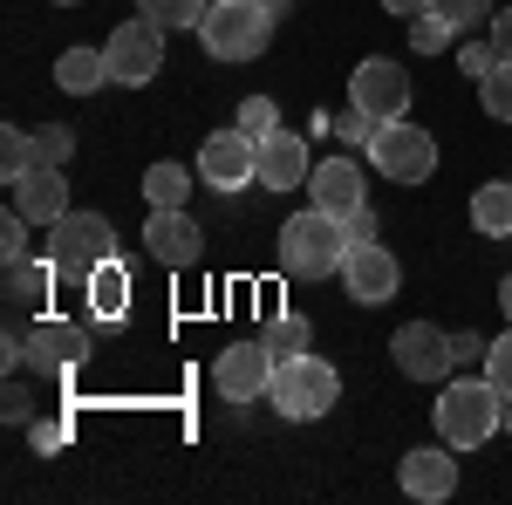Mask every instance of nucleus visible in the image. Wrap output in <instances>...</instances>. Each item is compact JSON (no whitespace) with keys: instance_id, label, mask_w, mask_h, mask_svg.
I'll return each mask as SVG.
<instances>
[{"instance_id":"nucleus-1","label":"nucleus","mask_w":512,"mask_h":505,"mask_svg":"<svg viewBox=\"0 0 512 505\" xmlns=\"http://www.w3.org/2000/svg\"><path fill=\"white\" fill-rule=\"evenodd\" d=\"M499 410H506V389L492 376H458V383L437 389V403H431L437 437L451 451H478L485 437H499Z\"/></svg>"},{"instance_id":"nucleus-2","label":"nucleus","mask_w":512,"mask_h":505,"mask_svg":"<svg viewBox=\"0 0 512 505\" xmlns=\"http://www.w3.org/2000/svg\"><path fill=\"white\" fill-rule=\"evenodd\" d=\"M349 260V226L335 219V212H294L287 226H280V273H294V280H328V273H342Z\"/></svg>"},{"instance_id":"nucleus-3","label":"nucleus","mask_w":512,"mask_h":505,"mask_svg":"<svg viewBox=\"0 0 512 505\" xmlns=\"http://www.w3.org/2000/svg\"><path fill=\"white\" fill-rule=\"evenodd\" d=\"M267 403H274L287 424H315V417H328V410L342 403V369H335V362H321L315 349H308V355H287V362H274Z\"/></svg>"},{"instance_id":"nucleus-4","label":"nucleus","mask_w":512,"mask_h":505,"mask_svg":"<svg viewBox=\"0 0 512 505\" xmlns=\"http://www.w3.org/2000/svg\"><path fill=\"white\" fill-rule=\"evenodd\" d=\"M274 28L280 21L260 0H212L205 21H198V41H205L212 62H260L274 48Z\"/></svg>"},{"instance_id":"nucleus-5","label":"nucleus","mask_w":512,"mask_h":505,"mask_svg":"<svg viewBox=\"0 0 512 505\" xmlns=\"http://www.w3.org/2000/svg\"><path fill=\"white\" fill-rule=\"evenodd\" d=\"M41 253L55 260L62 280H89L103 260H117V233H110L103 212H76V205H69L55 226H41Z\"/></svg>"},{"instance_id":"nucleus-6","label":"nucleus","mask_w":512,"mask_h":505,"mask_svg":"<svg viewBox=\"0 0 512 505\" xmlns=\"http://www.w3.org/2000/svg\"><path fill=\"white\" fill-rule=\"evenodd\" d=\"M369 164L390 178V185H424L437 171V137L424 123L396 117V123H376V137H369Z\"/></svg>"},{"instance_id":"nucleus-7","label":"nucleus","mask_w":512,"mask_h":505,"mask_svg":"<svg viewBox=\"0 0 512 505\" xmlns=\"http://www.w3.org/2000/svg\"><path fill=\"white\" fill-rule=\"evenodd\" d=\"M103 55H110V82H123V89H151V76L164 69V21H151V14L123 21L117 35L103 41Z\"/></svg>"},{"instance_id":"nucleus-8","label":"nucleus","mask_w":512,"mask_h":505,"mask_svg":"<svg viewBox=\"0 0 512 505\" xmlns=\"http://www.w3.org/2000/svg\"><path fill=\"white\" fill-rule=\"evenodd\" d=\"M198 185H212V192H246V185H260V137H246V130H212L205 137V151H198Z\"/></svg>"},{"instance_id":"nucleus-9","label":"nucleus","mask_w":512,"mask_h":505,"mask_svg":"<svg viewBox=\"0 0 512 505\" xmlns=\"http://www.w3.org/2000/svg\"><path fill=\"white\" fill-rule=\"evenodd\" d=\"M390 355H396V369H403L410 383H451V369H458L451 328H437V321H403L390 335Z\"/></svg>"},{"instance_id":"nucleus-10","label":"nucleus","mask_w":512,"mask_h":505,"mask_svg":"<svg viewBox=\"0 0 512 505\" xmlns=\"http://www.w3.org/2000/svg\"><path fill=\"white\" fill-rule=\"evenodd\" d=\"M349 103H355V110H369L376 123L410 117V76H403V62H390V55H369V62H355Z\"/></svg>"},{"instance_id":"nucleus-11","label":"nucleus","mask_w":512,"mask_h":505,"mask_svg":"<svg viewBox=\"0 0 512 505\" xmlns=\"http://www.w3.org/2000/svg\"><path fill=\"white\" fill-rule=\"evenodd\" d=\"M342 287H349V301H362V308H383V301H396V287H403V260H396L383 239L349 246V260H342Z\"/></svg>"},{"instance_id":"nucleus-12","label":"nucleus","mask_w":512,"mask_h":505,"mask_svg":"<svg viewBox=\"0 0 512 505\" xmlns=\"http://www.w3.org/2000/svg\"><path fill=\"white\" fill-rule=\"evenodd\" d=\"M274 383V349L253 335V342H233V349L212 362V389L226 396V403H260Z\"/></svg>"},{"instance_id":"nucleus-13","label":"nucleus","mask_w":512,"mask_h":505,"mask_svg":"<svg viewBox=\"0 0 512 505\" xmlns=\"http://www.w3.org/2000/svg\"><path fill=\"white\" fill-rule=\"evenodd\" d=\"M396 485H403V499H451L458 492V458H451V444L437 437V444H417V451H403L396 458Z\"/></svg>"},{"instance_id":"nucleus-14","label":"nucleus","mask_w":512,"mask_h":505,"mask_svg":"<svg viewBox=\"0 0 512 505\" xmlns=\"http://www.w3.org/2000/svg\"><path fill=\"white\" fill-rule=\"evenodd\" d=\"M144 253H151L158 267H192L198 253H205V233H198V219L185 205H151V219H144Z\"/></svg>"},{"instance_id":"nucleus-15","label":"nucleus","mask_w":512,"mask_h":505,"mask_svg":"<svg viewBox=\"0 0 512 505\" xmlns=\"http://www.w3.org/2000/svg\"><path fill=\"white\" fill-rule=\"evenodd\" d=\"M308 192H315L321 212L349 219V212L369 205V178H362V164H355V157H321L315 171H308Z\"/></svg>"},{"instance_id":"nucleus-16","label":"nucleus","mask_w":512,"mask_h":505,"mask_svg":"<svg viewBox=\"0 0 512 505\" xmlns=\"http://www.w3.org/2000/svg\"><path fill=\"white\" fill-rule=\"evenodd\" d=\"M82 355H89V328H82V321L41 314L35 328H28V362H35V369H76Z\"/></svg>"},{"instance_id":"nucleus-17","label":"nucleus","mask_w":512,"mask_h":505,"mask_svg":"<svg viewBox=\"0 0 512 505\" xmlns=\"http://www.w3.org/2000/svg\"><path fill=\"white\" fill-rule=\"evenodd\" d=\"M7 185H14V205H21L35 226H55V219L69 212V178H62V164H35V171L7 178Z\"/></svg>"},{"instance_id":"nucleus-18","label":"nucleus","mask_w":512,"mask_h":505,"mask_svg":"<svg viewBox=\"0 0 512 505\" xmlns=\"http://www.w3.org/2000/svg\"><path fill=\"white\" fill-rule=\"evenodd\" d=\"M308 144L294 137V130H274V137H260V192H294V185H308Z\"/></svg>"},{"instance_id":"nucleus-19","label":"nucleus","mask_w":512,"mask_h":505,"mask_svg":"<svg viewBox=\"0 0 512 505\" xmlns=\"http://www.w3.org/2000/svg\"><path fill=\"white\" fill-rule=\"evenodd\" d=\"M82 287H89V314L96 321H123L130 314V273H123V260H103Z\"/></svg>"},{"instance_id":"nucleus-20","label":"nucleus","mask_w":512,"mask_h":505,"mask_svg":"<svg viewBox=\"0 0 512 505\" xmlns=\"http://www.w3.org/2000/svg\"><path fill=\"white\" fill-rule=\"evenodd\" d=\"M472 226L478 239H512V178H492L472 192Z\"/></svg>"},{"instance_id":"nucleus-21","label":"nucleus","mask_w":512,"mask_h":505,"mask_svg":"<svg viewBox=\"0 0 512 505\" xmlns=\"http://www.w3.org/2000/svg\"><path fill=\"white\" fill-rule=\"evenodd\" d=\"M198 192V164H178V157H158L144 171V205H185Z\"/></svg>"},{"instance_id":"nucleus-22","label":"nucleus","mask_w":512,"mask_h":505,"mask_svg":"<svg viewBox=\"0 0 512 505\" xmlns=\"http://www.w3.org/2000/svg\"><path fill=\"white\" fill-rule=\"evenodd\" d=\"M55 82H62L69 96H96V89L110 82V55H103V48H69V55L55 62Z\"/></svg>"},{"instance_id":"nucleus-23","label":"nucleus","mask_w":512,"mask_h":505,"mask_svg":"<svg viewBox=\"0 0 512 505\" xmlns=\"http://www.w3.org/2000/svg\"><path fill=\"white\" fill-rule=\"evenodd\" d=\"M0 287H7V301H14V308H35L41 294H48V287H55V260H48V253H28V260H7V280H0Z\"/></svg>"},{"instance_id":"nucleus-24","label":"nucleus","mask_w":512,"mask_h":505,"mask_svg":"<svg viewBox=\"0 0 512 505\" xmlns=\"http://www.w3.org/2000/svg\"><path fill=\"white\" fill-rule=\"evenodd\" d=\"M260 342L274 349V362H287V355H308V349H315V328H308L301 314H274V321L260 328Z\"/></svg>"},{"instance_id":"nucleus-25","label":"nucleus","mask_w":512,"mask_h":505,"mask_svg":"<svg viewBox=\"0 0 512 505\" xmlns=\"http://www.w3.org/2000/svg\"><path fill=\"white\" fill-rule=\"evenodd\" d=\"M451 41H458V28H451V21H444L437 7H424V14H410V48H417V55H444Z\"/></svg>"},{"instance_id":"nucleus-26","label":"nucleus","mask_w":512,"mask_h":505,"mask_svg":"<svg viewBox=\"0 0 512 505\" xmlns=\"http://www.w3.org/2000/svg\"><path fill=\"white\" fill-rule=\"evenodd\" d=\"M41 151H35V130H0V178H21L35 171Z\"/></svg>"},{"instance_id":"nucleus-27","label":"nucleus","mask_w":512,"mask_h":505,"mask_svg":"<svg viewBox=\"0 0 512 505\" xmlns=\"http://www.w3.org/2000/svg\"><path fill=\"white\" fill-rule=\"evenodd\" d=\"M205 7H212V0H137V14H151V21H164V28H198Z\"/></svg>"},{"instance_id":"nucleus-28","label":"nucleus","mask_w":512,"mask_h":505,"mask_svg":"<svg viewBox=\"0 0 512 505\" xmlns=\"http://www.w3.org/2000/svg\"><path fill=\"white\" fill-rule=\"evenodd\" d=\"M478 103H485V117H492V123H512V62H499L492 76L478 82Z\"/></svg>"},{"instance_id":"nucleus-29","label":"nucleus","mask_w":512,"mask_h":505,"mask_svg":"<svg viewBox=\"0 0 512 505\" xmlns=\"http://www.w3.org/2000/svg\"><path fill=\"white\" fill-rule=\"evenodd\" d=\"M431 7L444 14V21H451V28H458V35H472V28H492V14H499L492 0H431Z\"/></svg>"},{"instance_id":"nucleus-30","label":"nucleus","mask_w":512,"mask_h":505,"mask_svg":"<svg viewBox=\"0 0 512 505\" xmlns=\"http://www.w3.org/2000/svg\"><path fill=\"white\" fill-rule=\"evenodd\" d=\"M35 219L21 212V205H7V219H0V260H28V246H35Z\"/></svg>"},{"instance_id":"nucleus-31","label":"nucleus","mask_w":512,"mask_h":505,"mask_svg":"<svg viewBox=\"0 0 512 505\" xmlns=\"http://www.w3.org/2000/svg\"><path fill=\"white\" fill-rule=\"evenodd\" d=\"M28 444H35V458L69 451V417H28Z\"/></svg>"},{"instance_id":"nucleus-32","label":"nucleus","mask_w":512,"mask_h":505,"mask_svg":"<svg viewBox=\"0 0 512 505\" xmlns=\"http://www.w3.org/2000/svg\"><path fill=\"white\" fill-rule=\"evenodd\" d=\"M35 151H41V164H69V157H76V130H69V123H41Z\"/></svg>"},{"instance_id":"nucleus-33","label":"nucleus","mask_w":512,"mask_h":505,"mask_svg":"<svg viewBox=\"0 0 512 505\" xmlns=\"http://www.w3.org/2000/svg\"><path fill=\"white\" fill-rule=\"evenodd\" d=\"M239 130H246V137H274L280 130L274 96H246V103H239Z\"/></svg>"},{"instance_id":"nucleus-34","label":"nucleus","mask_w":512,"mask_h":505,"mask_svg":"<svg viewBox=\"0 0 512 505\" xmlns=\"http://www.w3.org/2000/svg\"><path fill=\"white\" fill-rule=\"evenodd\" d=\"M458 69H465L472 82H485V76H492V69H499V48H492V35L465 41V48H458Z\"/></svg>"},{"instance_id":"nucleus-35","label":"nucleus","mask_w":512,"mask_h":505,"mask_svg":"<svg viewBox=\"0 0 512 505\" xmlns=\"http://www.w3.org/2000/svg\"><path fill=\"white\" fill-rule=\"evenodd\" d=\"M335 137H342V144H369V137H376V117H369V110H342V117H335Z\"/></svg>"},{"instance_id":"nucleus-36","label":"nucleus","mask_w":512,"mask_h":505,"mask_svg":"<svg viewBox=\"0 0 512 505\" xmlns=\"http://www.w3.org/2000/svg\"><path fill=\"white\" fill-rule=\"evenodd\" d=\"M485 376H492L499 389H512V328L492 342V349H485Z\"/></svg>"},{"instance_id":"nucleus-37","label":"nucleus","mask_w":512,"mask_h":505,"mask_svg":"<svg viewBox=\"0 0 512 505\" xmlns=\"http://www.w3.org/2000/svg\"><path fill=\"white\" fill-rule=\"evenodd\" d=\"M485 35H492V48H499V62H512V7L492 14V28H485Z\"/></svg>"},{"instance_id":"nucleus-38","label":"nucleus","mask_w":512,"mask_h":505,"mask_svg":"<svg viewBox=\"0 0 512 505\" xmlns=\"http://www.w3.org/2000/svg\"><path fill=\"white\" fill-rule=\"evenodd\" d=\"M451 349H458V369H472V362H485L492 342H485V335H451Z\"/></svg>"},{"instance_id":"nucleus-39","label":"nucleus","mask_w":512,"mask_h":505,"mask_svg":"<svg viewBox=\"0 0 512 505\" xmlns=\"http://www.w3.org/2000/svg\"><path fill=\"white\" fill-rule=\"evenodd\" d=\"M342 226H349V246H369V239H376V212L362 205V212H349Z\"/></svg>"},{"instance_id":"nucleus-40","label":"nucleus","mask_w":512,"mask_h":505,"mask_svg":"<svg viewBox=\"0 0 512 505\" xmlns=\"http://www.w3.org/2000/svg\"><path fill=\"white\" fill-rule=\"evenodd\" d=\"M376 7H383V14H403V21H410V14H424L431 0H376Z\"/></svg>"},{"instance_id":"nucleus-41","label":"nucleus","mask_w":512,"mask_h":505,"mask_svg":"<svg viewBox=\"0 0 512 505\" xmlns=\"http://www.w3.org/2000/svg\"><path fill=\"white\" fill-rule=\"evenodd\" d=\"M499 308H506V321H512V273L499 280Z\"/></svg>"},{"instance_id":"nucleus-42","label":"nucleus","mask_w":512,"mask_h":505,"mask_svg":"<svg viewBox=\"0 0 512 505\" xmlns=\"http://www.w3.org/2000/svg\"><path fill=\"white\" fill-rule=\"evenodd\" d=\"M260 7H267L274 21H287V7H294V0H260Z\"/></svg>"},{"instance_id":"nucleus-43","label":"nucleus","mask_w":512,"mask_h":505,"mask_svg":"<svg viewBox=\"0 0 512 505\" xmlns=\"http://www.w3.org/2000/svg\"><path fill=\"white\" fill-rule=\"evenodd\" d=\"M499 430L512 437V389H506V410H499Z\"/></svg>"},{"instance_id":"nucleus-44","label":"nucleus","mask_w":512,"mask_h":505,"mask_svg":"<svg viewBox=\"0 0 512 505\" xmlns=\"http://www.w3.org/2000/svg\"><path fill=\"white\" fill-rule=\"evenodd\" d=\"M55 7H76V0H55Z\"/></svg>"}]
</instances>
